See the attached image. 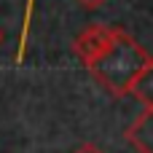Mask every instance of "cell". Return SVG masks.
Returning <instances> with one entry per match:
<instances>
[{
	"label": "cell",
	"instance_id": "1",
	"mask_svg": "<svg viewBox=\"0 0 153 153\" xmlns=\"http://www.w3.org/2000/svg\"><path fill=\"white\" fill-rule=\"evenodd\" d=\"M153 62V56L124 30L116 27V38L113 43L105 48V54L100 59H94L86 70L97 78L100 86H105L113 97H124L129 94L132 83L137 81V75Z\"/></svg>",
	"mask_w": 153,
	"mask_h": 153
},
{
	"label": "cell",
	"instance_id": "2",
	"mask_svg": "<svg viewBox=\"0 0 153 153\" xmlns=\"http://www.w3.org/2000/svg\"><path fill=\"white\" fill-rule=\"evenodd\" d=\"M116 38V27H108V24H89L78 32V38L73 40V51L75 56L81 59L83 67H89L94 59H100L105 54V48L113 43Z\"/></svg>",
	"mask_w": 153,
	"mask_h": 153
},
{
	"label": "cell",
	"instance_id": "3",
	"mask_svg": "<svg viewBox=\"0 0 153 153\" xmlns=\"http://www.w3.org/2000/svg\"><path fill=\"white\" fill-rule=\"evenodd\" d=\"M126 140L137 153H153V108L143 110V116L126 129Z\"/></svg>",
	"mask_w": 153,
	"mask_h": 153
},
{
	"label": "cell",
	"instance_id": "4",
	"mask_svg": "<svg viewBox=\"0 0 153 153\" xmlns=\"http://www.w3.org/2000/svg\"><path fill=\"white\" fill-rule=\"evenodd\" d=\"M129 94H132L134 100H140V102L145 105V110H151V108H153V62L137 75V81L132 83Z\"/></svg>",
	"mask_w": 153,
	"mask_h": 153
},
{
	"label": "cell",
	"instance_id": "5",
	"mask_svg": "<svg viewBox=\"0 0 153 153\" xmlns=\"http://www.w3.org/2000/svg\"><path fill=\"white\" fill-rule=\"evenodd\" d=\"M73 153H102V151H100L97 145H91V143H83L81 148H75V151H73Z\"/></svg>",
	"mask_w": 153,
	"mask_h": 153
},
{
	"label": "cell",
	"instance_id": "6",
	"mask_svg": "<svg viewBox=\"0 0 153 153\" xmlns=\"http://www.w3.org/2000/svg\"><path fill=\"white\" fill-rule=\"evenodd\" d=\"M78 3H81V5H86V8H100L105 0H78Z\"/></svg>",
	"mask_w": 153,
	"mask_h": 153
},
{
	"label": "cell",
	"instance_id": "7",
	"mask_svg": "<svg viewBox=\"0 0 153 153\" xmlns=\"http://www.w3.org/2000/svg\"><path fill=\"white\" fill-rule=\"evenodd\" d=\"M30 13H32V0H27V22H24V35L30 30Z\"/></svg>",
	"mask_w": 153,
	"mask_h": 153
},
{
	"label": "cell",
	"instance_id": "8",
	"mask_svg": "<svg viewBox=\"0 0 153 153\" xmlns=\"http://www.w3.org/2000/svg\"><path fill=\"white\" fill-rule=\"evenodd\" d=\"M0 40H3V30H0Z\"/></svg>",
	"mask_w": 153,
	"mask_h": 153
}]
</instances>
